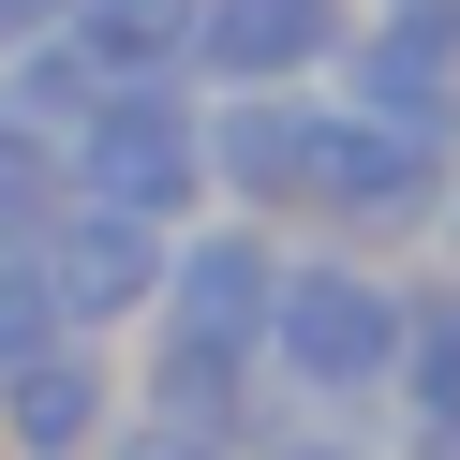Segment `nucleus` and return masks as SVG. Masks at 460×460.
<instances>
[{
    "mask_svg": "<svg viewBox=\"0 0 460 460\" xmlns=\"http://www.w3.org/2000/svg\"><path fill=\"white\" fill-rule=\"evenodd\" d=\"M401 327H416V282L386 252H341V238H282V297H268V371L297 416H386V371H401Z\"/></svg>",
    "mask_w": 460,
    "mask_h": 460,
    "instance_id": "1",
    "label": "nucleus"
},
{
    "mask_svg": "<svg viewBox=\"0 0 460 460\" xmlns=\"http://www.w3.org/2000/svg\"><path fill=\"white\" fill-rule=\"evenodd\" d=\"M460 149L446 134H401V119H357V104L312 90V149H297V223L341 252H430V208H446Z\"/></svg>",
    "mask_w": 460,
    "mask_h": 460,
    "instance_id": "2",
    "label": "nucleus"
},
{
    "mask_svg": "<svg viewBox=\"0 0 460 460\" xmlns=\"http://www.w3.org/2000/svg\"><path fill=\"white\" fill-rule=\"evenodd\" d=\"M193 119H208V104H193L179 75H119V90L60 134V193L134 208V223H193V208H208V149H193Z\"/></svg>",
    "mask_w": 460,
    "mask_h": 460,
    "instance_id": "3",
    "label": "nucleus"
},
{
    "mask_svg": "<svg viewBox=\"0 0 460 460\" xmlns=\"http://www.w3.org/2000/svg\"><path fill=\"white\" fill-rule=\"evenodd\" d=\"M164 238H179V223H134V208L60 193V208H45V238H31L60 327H75V341H134V327H149V282H164Z\"/></svg>",
    "mask_w": 460,
    "mask_h": 460,
    "instance_id": "4",
    "label": "nucleus"
},
{
    "mask_svg": "<svg viewBox=\"0 0 460 460\" xmlns=\"http://www.w3.org/2000/svg\"><path fill=\"white\" fill-rule=\"evenodd\" d=\"M357 0H193L179 90H327Z\"/></svg>",
    "mask_w": 460,
    "mask_h": 460,
    "instance_id": "5",
    "label": "nucleus"
},
{
    "mask_svg": "<svg viewBox=\"0 0 460 460\" xmlns=\"http://www.w3.org/2000/svg\"><path fill=\"white\" fill-rule=\"evenodd\" d=\"M119 401H134L119 341H45V357L0 371V460H104Z\"/></svg>",
    "mask_w": 460,
    "mask_h": 460,
    "instance_id": "6",
    "label": "nucleus"
},
{
    "mask_svg": "<svg viewBox=\"0 0 460 460\" xmlns=\"http://www.w3.org/2000/svg\"><path fill=\"white\" fill-rule=\"evenodd\" d=\"M193 149H208V208L297 223V149H312V90H193Z\"/></svg>",
    "mask_w": 460,
    "mask_h": 460,
    "instance_id": "7",
    "label": "nucleus"
},
{
    "mask_svg": "<svg viewBox=\"0 0 460 460\" xmlns=\"http://www.w3.org/2000/svg\"><path fill=\"white\" fill-rule=\"evenodd\" d=\"M327 104L401 119V134H446V149H460V45H430V31H401V15L357 0V31H341V60H327Z\"/></svg>",
    "mask_w": 460,
    "mask_h": 460,
    "instance_id": "8",
    "label": "nucleus"
},
{
    "mask_svg": "<svg viewBox=\"0 0 460 460\" xmlns=\"http://www.w3.org/2000/svg\"><path fill=\"white\" fill-rule=\"evenodd\" d=\"M371 446L386 460H460V268L416 282V327H401V371H386Z\"/></svg>",
    "mask_w": 460,
    "mask_h": 460,
    "instance_id": "9",
    "label": "nucleus"
},
{
    "mask_svg": "<svg viewBox=\"0 0 460 460\" xmlns=\"http://www.w3.org/2000/svg\"><path fill=\"white\" fill-rule=\"evenodd\" d=\"M60 31L90 45L104 75H179V45H193V0H60Z\"/></svg>",
    "mask_w": 460,
    "mask_h": 460,
    "instance_id": "10",
    "label": "nucleus"
},
{
    "mask_svg": "<svg viewBox=\"0 0 460 460\" xmlns=\"http://www.w3.org/2000/svg\"><path fill=\"white\" fill-rule=\"evenodd\" d=\"M45 208H60V134L0 119V252H15V238H45Z\"/></svg>",
    "mask_w": 460,
    "mask_h": 460,
    "instance_id": "11",
    "label": "nucleus"
},
{
    "mask_svg": "<svg viewBox=\"0 0 460 460\" xmlns=\"http://www.w3.org/2000/svg\"><path fill=\"white\" fill-rule=\"evenodd\" d=\"M104 460H238V430H208V416H164V401H119Z\"/></svg>",
    "mask_w": 460,
    "mask_h": 460,
    "instance_id": "12",
    "label": "nucleus"
},
{
    "mask_svg": "<svg viewBox=\"0 0 460 460\" xmlns=\"http://www.w3.org/2000/svg\"><path fill=\"white\" fill-rule=\"evenodd\" d=\"M45 341H75V327H60V297H45L31 238H15V252H0V371H15V357H45Z\"/></svg>",
    "mask_w": 460,
    "mask_h": 460,
    "instance_id": "13",
    "label": "nucleus"
},
{
    "mask_svg": "<svg viewBox=\"0 0 460 460\" xmlns=\"http://www.w3.org/2000/svg\"><path fill=\"white\" fill-rule=\"evenodd\" d=\"M238 460H386V446H371L357 416H282L268 446H238Z\"/></svg>",
    "mask_w": 460,
    "mask_h": 460,
    "instance_id": "14",
    "label": "nucleus"
},
{
    "mask_svg": "<svg viewBox=\"0 0 460 460\" xmlns=\"http://www.w3.org/2000/svg\"><path fill=\"white\" fill-rule=\"evenodd\" d=\"M371 15H401V31H430V45H460V0H371Z\"/></svg>",
    "mask_w": 460,
    "mask_h": 460,
    "instance_id": "15",
    "label": "nucleus"
},
{
    "mask_svg": "<svg viewBox=\"0 0 460 460\" xmlns=\"http://www.w3.org/2000/svg\"><path fill=\"white\" fill-rule=\"evenodd\" d=\"M31 31H60V0H0V60H15Z\"/></svg>",
    "mask_w": 460,
    "mask_h": 460,
    "instance_id": "16",
    "label": "nucleus"
},
{
    "mask_svg": "<svg viewBox=\"0 0 460 460\" xmlns=\"http://www.w3.org/2000/svg\"><path fill=\"white\" fill-rule=\"evenodd\" d=\"M430 252H460V179H446V208H430Z\"/></svg>",
    "mask_w": 460,
    "mask_h": 460,
    "instance_id": "17",
    "label": "nucleus"
}]
</instances>
